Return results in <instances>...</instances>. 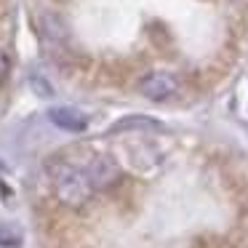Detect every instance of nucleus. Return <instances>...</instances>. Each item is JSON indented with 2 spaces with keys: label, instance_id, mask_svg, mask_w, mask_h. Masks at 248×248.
I'll list each match as a JSON object with an SVG mask.
<instances>
[{
  "label": "nucleus",
  "instance_id": "1",
  "mask_svg": "<svg viewBox=\"0 0 248 248\" xmlns=\"http://www.w3.org/2000/svg\"><path fill=\"white\" fill-rule=\"evenodd\" d=\"M54 192L67 208H80L91 200L93 187L88 182L86 171H78V168L62 163L54 168Z\"/></svg>",
  "mask_w": 248,
  "mask_h": 248
},
{
  "label": "nucleus",
  "instance_id": "2",
  "mask_svg": "<svg viewBox=\"0 0 248 248\" xmlns=\"http://www.w3.org/2000/svg\"><path fill=\"white\" fill-rule=\"evenodd\" d=\"M139 91L152 102H163L176 93V78L171 72H147L139 80Z\"/></svg>",
  "mask_w": 248,
  "mask_h": 248
},
{
  "label": "nucleus",
  "instance_id": "3",
  "mask_svg": "<svg viewBox=\"0 0 248 248\" xmlns=\"http://www.w3.org/2000/svg\"><path fill=\"white\" fill-rule=\"evenodd\" d=\"M86 176H88V182H91V187L107 189V187H112V184L120 179V168H118V163H115L112 157L96 155V157H91V160H88Z\"/></svg>",
  "mask_w": 248,
  "mask_h": 248
},
{
  "label": "nucleus",
  "instance_id": "4",
  "mask_svg": "<svg viewBox=\"0 0 248 248\" xmlns=\"http://www.w3.org/2000/svg\"><path fill=\"white\" fill-rule=\"evenodd\" d=\"M48 118L54 125H59V128H64V131H72V134L86 131V125H88L86 115L72 109V107H54V109H48Z\"/></svg>",
  "mask_w": 248,
  "mask_h": 248
},
{
  "label": "nucleus",
  "instance_id": "5",
  "mask_svg": "<svg viewBox=\"0 0 248 248\" xmlns=\"http://www.w3.org/2000/svg\"><path fill=\"white\" fill-rule=\"evenodd\" d=\"M43 35L51 40V43H64V40H67V27L62 24L59 16L46 14V16H43Z\"/></svg>",
  "mask_w": 248,
  "mask_h": 248
},
{
  "label": "nucleus",
  "instance_id": "6",
  "mask_svg": "<svg viewBox=\"0 0 248 248\" xmlns=\"http://www.w3.org/2000/svg\"><path fill=\"white\" fill-rule=\"evenodd\" d=\"M19 232L14 230V227H8V224H3L0 227V246H19Z\"/></svg>",
  "mask_w": 248,
  "mask_h": 248
},
{
  "label": "nucleus",
  "instance_id": "7",
  "mask_svg": "<svg viewBox=\"0 0 248 248\" xmlns=\"http://www.w3.org/2000/svg\"><path fill=\"white\" fill-rule=\"evenodd\" d=\"M32 88L40 93V96H51V86L43 80L40 75H32Z\"/></svg>",
  "mask_w": 248,
  "mask_h": 248
},
{
  "label": "nucleus",
  "instance_id": "8",
  "mask_svg": "<svg viewBox=\"0 0 248 248\" xmlns=\"http://www.w3.org/2000/svg\"><path fill=\"white\" fill-rule=\"evenodd\" d=\"M11 72V59L6 56V51H0V80Z\"/></svg>",
  "mask_w": 248,
  "mask_h": 248
}]
</instances>
